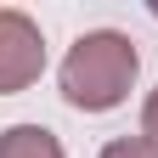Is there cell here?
Returning a JSON list of instances; mask_svg holds the SVG:
<instances>
[{
    "instance_id": "cell-1",
    "label": "cell",
    "mask_w": 158,
    "mask_h": 158,
    "mask_svg": "<svg viewBox=\"0 0 158 158\" xmlns=\"http://www.w3.org/2000/svg\"><path fill=\"white\" fill-rule=\"evenodd\" d=\"M135 68H141V56L118 28H90L62 56V96L79 113H107L130 96Z\"/></svg>"
},
{
    "instance_id": "cell-2",
    "label": "cell",
    "mask_w": 158,
    "mask_h": 158,
    "mask_svg": "<svg viewBox=\"0 0 158 158\" xmlns=\"http://www.w3.org/2000/svg\"><path fill=\"white\" fill-rule=\"evenodd\" d=\"M45 73V40H40V23L28 11H0V96L28 90L34 79Z\"/></svg>"
},
{
    "instance_id": "cell-4",
    "label": "cell",
    "mask_w": 158,
    "mask_h": 158,
    "mask_svg": "<svg viewBox=\"0 0 158 158\" xmlns=\"http://www.w3.org/2000/svg\"><path fill=\"white\" fill-rule=\"evenodd\" d=\"M102 158H158V147H152V141H141V135H124V141H107V147H102Z\"/></svg>"
},
{
    "instance_id": "cell-3",
    "label": "cell",
    "mask_w": 158,
    "mask_h": 158,
    "mask_svg": "<svg viewBox=\"0 0 158 158\" xmlns=\"http://www.w3.org/2000/svg\"><path fill=\"white\" fill-rule=\"evenodd\" d=\"M0 158H62V141L45 124H11L0 130Z\"/></svg>"
},
{
    "instance_id": "cell-5",
    "label": "cell",
    "mask_w": 158,
    "mask_h": 158,
    "mask_svg": "<svg viewBox=\"0 0 158 158\" xmlns=\"http://www.w3.org/2000/svg\"><path fill=\"white\" fill-rule=\"evenodd\" d=\"M141 141H152V147H158V90L147 96V107H141Z\"/></svg>"
}]
</instances>
